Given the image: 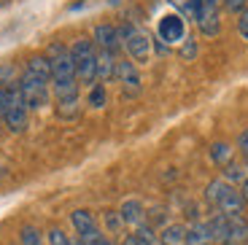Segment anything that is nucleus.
<instances>
[{
  "instance_id": "obj_1",
  "label": "nucleus",
  "mask_w": 248,
  "mask_h": 245,
  "mask_svg": "<svg viewBox=\"0 0 248 245\" xmlns=\"http://www.w3.org/2000/svg\"><path fill=\"white\" fill-rule=\"evenodd\" d=\"M49 81H51V65L49 57H30L25 65V73L19 78V92L25 97L27 108H44L49 103Z\"/></svg>"
},
{
  "instance_id": "obj_2",
  "label": "nucleus",
  "mask_w": 248,
  "mask_h": 245,
  "mask_svg": "<svg viewBox=\"0 0 248 245\" xmlns=\"http://www.w3.org/2000/svg\"><path fill=\"white\" fill-rule=\"evenodd\" d=\"M46 57H49V65H51V89L57 94V103L78 100V78H76L70 49H65L62 43H51Z\"/></svg>"
},
{
  "instance_id": "obj_3",
  "label": "nucleus",
  "mask_w": 248,
  "mask_h": 245,
  "mask_svg": "<svg viewBox=\"0 0 248 245\" xmlns=\"http://www.w3.org/2000/svg\"><path fill=\"white\" fill-rule=\"evenodd\" d=\"M205 199L213 210H218L221 215H230V218L246 213V199L240 197V189H235V184L224 181V178H216V181L208 184Z\"/></svg>"
},
{
  "instance_id": "obj_4",
  "label": "nucleus",
  "mask_w": 248,
  "mask_h": 245,
  "mask_svg": "<svg viewBox=\"0 0 248 245\" xmlns=\"http://www.w3.org/2000/svg\"><path fill=\"white\" fill-rule=\"evenodd\" d=\"M70 57H73V68H76V78L81 84H92L97 78V49H94V41H81L73 43L70 49Z\"/></svg>"
},
{
  "instance_id": "obj_5",
  "label": "nucleus",
  "mask_w": 248,
  "mask_h": 245,
  "mask_svg": "<svg viewBox=\"0 0 248 245\" xmlns=\"http://www.w3.org/2000/svg\"><path fill=\"white\" fill-rule=\"evenodd\" d=\"M119 32H122V49L127 51L132 60H135V62H149L151 41H149V35H146L140 27L124 25V27H119Z\"/></svg>"
},
{
  "instance_id": "obj_6",
  "label": "nucleus",
  "mask_w": 248,
  "mask_h": 245,
  "mask_svg": "<svg viewBox=\"0 0 248 245\" xmlns=\"http://www.w3.org/2000/svg\"><path fill=\"white\" fill-rule=\"evenodd\" d=\"M27 103L25 97H22V92H19V84L8 86L6 89V124L11 132H22V129L27 127Z\"/></svg>"
},
{
  "instance_id": "obj_7",
  "label": "nucleus",
  "mask_w": 248,
  "mask_h": 245,
  "mask_svg": "<svg viewBox=\"0 0 248 245\" xmlns=\"http://www.w3.org/2000/svg\"><path fill=\"white\" fill-rule=\"evenodd\" d=\"M156 38H159L165 46L184 43V38H186V22H184V16H178V14H168V16H162L159 25H156Z\"/></svg>"
},
{
  "instance_id": "obj_8",
  "label": "nucleus",
  "mask_w": 248,
  "mask_h": 245,
  "mask_svg": "<svg viewBox=\"0 0 248 245\" xmlns=\"http://www.w3.org/2000/svg\"><path fill=\"white\" fill-rule=\"evenodd\" d=\"M197 27L202 30V35H216L221 22H218V0H202L194 11Z\"/></svg>"
},
{
  "instance_id": "obj_9",
  "label": "nucleus",
  "mask_w": 248,
  "mask_h": 245,
  "mask_svg": "<svg viewBox=\"0 0 248 245\" xmlns=\"http://www.w3.org/2000/svg\"><path fill=\"white\" fill-rule=\"evenodd\" d=\"M116 81L122 84L124 97H138L140 94V76H138V68L127 60L116 62Z\"/></svg>"
},
{
  "instance_id": "obj_10",
  "label": "nucleus",
  "mask_w": 248,
  "mask_h": 245,
  "mask_svg": "<svg viewBox=\"0 0 248 245\" xmlns=\"http://www.w3.org/2000/svg\"><path fill=\"white\" fill-rule=\"evenodd\" d=\"M94 46L100 51H108V54H116L122 49V32L113 25H97L94 27Z\"/></svg>"
},
{
  "instance_id": "obj_11",
  "label": "nucleus",
  "mask_w": 248,
  "mask_h": 245,
  "mask_svg": "<svg viewBox=\"0 0 248 245\" xmlns=\"http://www.w3.org/2000/svg\"><path fill=\"white\" fill-rule=\"evenodd\" d=\"M119 215L127 227H143L146 224V208H143L140 199H124L122 208H119Z\"/></svg>"
},
{
  "instance_id": "obj_12",
  "label": "nucleus",
  "mask_w": 248,
  "mask_h": 245,
  "mask_svg": "<svg viewBox=\"0 0 248 245\" xmlns=\"http://www.w3.org/2000/svg\"><path fill=\"white\" fill-rule=\"evenodd\" d=\"M205 224H208V232H211V243L227 245V237H230V215L216 213L211 221H205Z\"/></svg>"
},
{
  "instance_id": "obj_13",
  "label": "nucleus",
  "mask_w": 248,
  "mask_h": 245,
  "mask_svg": "<svg viewBox=\"0 0 248 245\" xmlns=\"http://www.w3.org/2000/svg\"><path fill=\"white\" fill-rule=\"evenodd\" d=\"M248 243V221L243 215H235L230 218V237H227V245H246Z\"/></svg>"
},
{
  "instance_id": "obj_14",
  "label": "nucleus",
  "mask_w": 248,
  "mask_h": 245,
  "mask_svg": "<svg viewBox=\"0 0 248 245\" xmlns=\"http://www.w3.org/2000/svg\"><path fill=\"white\" fill-rule=\"evenodd\" d=\"M70 224L76 227L78 237H81V234L94 232V229H97V221H94V215L89 213V210H73V213H70Z\"/></svg>"
},
{
  "instance_id": "obj_15",
  "label": "nucleus",
  "mask_w": 248,
  "mask_h": 245,
  "mask_svg": "<svg viewBox=\"0 0 248 245\" xmlns=\"http://www.w3.org/2000/svg\"><path fill=\"white\" fill-rule=\"evenodd\" d=\"M116 57L108 54V51H97V78L108 81V78H116Z\"/></svg>"
},
{
  "instance_id": "obj_16",
  "label": "nucleus",
  "mask_w": 248,
  "mask_h": 245,
  "mask_svg": "<svg viewBox=\"0 0 248 245\" xmlns=\"http://www.w3.org/2000/svg\"><path fill=\"white\" fill-rule=\"evenodd\" d=\"M186 245H213L211 243V232H208V224L197 221L186 229Z\"/></svg>"
},
{
  "instance_id": "obj_17",
  "label": "nucleus",
  "mask_w": 248,
  "mask_h": 245,
  "mask_svg": "<svg viewBox=\"0 0 248 245\" xmlns=\"http://www.w3.org/2000/svg\"><path fill=\"white\" fill-rule=\"evenodd\" d=\"M159 243L162 245H186V227H181V224L165 227L159 234Z\"/></svg>"
},
{
  "instance_id": "obj_18",
  "label": "nucleus",
  "mask_w": 248,
  "mask_h": 245,
  "mask_svg": "<svg viewBox=\"0 0 248 245\" xmlns=\"http://www.w3.org/2000/svg\"><path fill=\"white\" fill-rule=\"evenodd\" d=\"M232 156H235V148H232L230 143H213L211 146V159L216 162L218 167L232 165Z\"/></svg>"
},
{
  "instance_id": "obj_19",
  "label": "nucleus",
  "mask_w": 248,
  "mask_h": 245,
  "mask_svg": "<svg viewBox=\"0 0 248 245\" xmlns=\"http://www.w3.org/2000/svg\"><path fill=\"white\" fill-rule=\"evenodd\" d=\"M122 245H154V229H149L143 224V227H138L135 234H127Z\"/></svg>"
},
{
  "instance_id": "obj_20",
  "label": "nucleus",
  "mask_w": 248,
  "mask_h": 245,
  "mask_svg": "<svg viewBox=\"0 0 248 245\" xmlns=\"http://www.w3.org/2000/svg\"><path fill=\"white\" fill-rule=\"evenodd\" d=\"M19 243L22 245H44V234L38 232V227L27 224V227L19 229Z\"/></svg>"
},
{
  "instance_id": "obj_21",
  "label": "nucleus",
  "mask_w": 248,
  "mask_h": 245,
  "mask_svg": "<svg viewBox=\"0 0 248 245\" xmlns=\"http://www.w3.org/2000/svg\"><path fill=\"white\" fill-rule=\"evenodd\" d=\"M57 116H60V119H76V116H78V100L57 103Z\"/></svg>"
},
{
  "instance_id": "obj_22",
  "label": "nucleus",
  "mask_w": 248,
  "mask_h": 245,
  "mask_svg": "<svg viewBox=\"0 0 248 245\" xmlns=\"http://www.w3.org/2000/svg\"><path fill=\"white\" fill-rule=\"evenodd\" d=\"M89 105L92 108H103L106 105V89H103V84H94V89L89 92Z\"/></svg>"
},
{
  "instance_id": "obj_23",
  "label": "nucleus",
  "mask_w": 248,
  "mask_h": 245,
  "mask_svg": "<svg viewBox=\"0 0 248 245\" xmlns=\"http://www.w3.org/2000/svg\"><path fill=\"white\" fill-rule=\"evenodd\" d=\"M106 227H108V232H119V229L124 227L122 215H119L116 210H108V213H106Z\"/></svg>"
},
{
  "instance_id": "obj_24",
  "label": "nucleus",
  "mask_w": 248,
  "mask_h": 245,
  "mask_svg": "<svg viewBox=\"0 0 248 245\" xmlns=\"http://www.w3.org/2000/svg\"><path fill=\"white\" fill-rule=\"evenodd\" d=\"M224 172H227L224 181H230V184H232V181H240V184L246 181V172H243V167H237V165H227V167H224Z\"/></svg>"
},
{
  "instance_id": "obj_25",
  "label": "nucleus",
  "mask_w": 248,
  "mask_h": 245,
  "mask_svg": "<svg viewBox=\"0 0 248 245\" xmlns=\"http://www.w3.org/2000/svg\"><path fill=\"white\" fill-rule=\"evenodd\" d=\"M14 76H16V68L14 65H3L0 68V84H19V81H14Z\"/></svg>"
},
{
  "instance_id": "obj_26",
  "label": "nucleus",
  "mask_w": 248,
  "mask_h": 245,
  "mask_svg": "<svg viewBox=\"0 0 248 245\" xmlns=\"http://www.w3.org/2000/svg\"><path fill=\"white\" fill-rule=\"evenodd\" d=\"M49 245H70V237L62 229H51L49 232Z\"/></svg>"
},
{
  "instance_id": "obj_27",
  "label": "nucleus",
  "mask_w": 248,
  "mask_h": 245,
  "mask_svg": "<svg viewBox=\"0 0 248 245\" xmlns=\"http://www.w3.org/2000/svg\"><path fill=\"white\" fill-rule=\"evenodd\" d=\"M237 32L248 41V8H243L240 16H237Z\"/></svg>"
},
{
  "instance_id": "obj_28",
  "label": "nucleus",
  "mask_w": 248,
  "mask_h": 245,
  "mask_svg": "<svg viewBox=\"0 0 248 245\" xmlns=\"http://www.w3.org/2000/svg\"><path fill=\"white\" fill-rule=\"evenodd\" d=\"M237 148H240L243 159H246V165H248V129H246V132H240V135H237Z\"/></svg>"
},
{
  "instance_id": "obj_29",
  "label": "nucleus",
  "mask_w": 248,
  "mask_h": 245,
  "mask_svg": "<svg viewBox=\"0 0 248 245\" xmlns=\"http://www.w3.org/2000/svg\"><path fill=\"white\" fill-rule=\"evenodd\" d=\"M224 6H227V11H232V14H240L243 8H246V0H224Z\"/></svg>"
},
{
  "instance_id": "obj_30",
  "label": "nucleus",
  "mask_w": 248,
  "mask_h": 245,
  "mask_svg": "<svg viewBox=\"0 0 248 245\" xmlns=\"http://www.w3.org/2000/svg\"><path fill=\"white\" fill-rule=\"evenodd\" d=\"M181 54H184L186 60H192V57L197 54V43H194V41H186V46H184V51H181Z\"/></svg>"
},
{
  "instance_id": "obj_31",
  "label": "nucleus",
  "mask_w": 248,
  "mask_h": 245,
  "mask_svg": "<svg viewBox=\"0 0 248 245\" xmlns=\"http://www.w3.org/2000/svg\"><path fill=\"white\" fill-rule=\"evenodd\" d=\"M6 116V89H0V119Z\"/></svg>"
},
{
  "instance_id": "obj_32",
  "label": "nucleus",
  "mask_w": 248,
  "mask_h": 245,
  "mask_svg": "<svg viewBox=\"0 0 248 245\" xmlns=\"http://www.w3.org/2000/svg\"><path fill=\"white\" fill-rule=\"evenodd\" d=\"M240 197L246 199V205H248V178H246V181L240 184Z\"/></svg>"
},
{
  "instance_id": "obj_33",
  "label": "nucleus",
  "mask_w": 248,
  "mask_h": 245,
  "mask_svg": "<svg viewBox=\"0 0 248 245\" xmlns=\"http://www.w3.org/2000/svg\"><path fill=\"white\" fill-rule=\"evenodd\" d=\"M94 245H111V243H108V240L103 237V240H100V243H94Z\"/></svg>"
},
{
  "instance_id": "obj_34",
  "label": "nucleus",
  "mask_w": 248,
  "mask_h": 245,
  "mask_svg": "<svg viewBox=\"0 0 248 245\" xmlns=\"http://www.w3.org/2000/svg\"><path fill=\"white\" fill-rule=\"evenodd\" d=\"M0 6H6V0H0Z\"/></svg>"
},
{
  "instance_id": "obj_35",
  "label": "nucleus",
  "mask_w": 248,
  "mask_h": 245,
  "mask_svg": "<svg viewBox=\"0 0 248 245\" xmlns=\"http://www.w3.org/2000/svg\"><path fill=\"white\" fill-rule=\"evenodd\" d=\"M218 3H221V0H218Z\"/></svg>"
}]
</instances>
